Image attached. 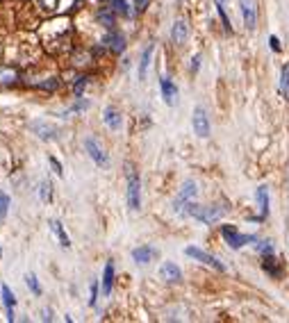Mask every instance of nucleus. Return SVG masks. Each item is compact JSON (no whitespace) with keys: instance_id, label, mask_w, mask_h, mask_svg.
Listing matches in <instances>:
<instances>
[{"instance_id":"1","label":"nucleus","mask_w":289,"mask_h":323,"mask_svg":"<svg viewBox=\"0 0 289 323\" xmlns=\"http://www.w3.org/2000/svg\"><path fill=\"white\" fill-rule=\"evenodd\" d=\"M225 212H228V210H225V207H221V205H207V207H203V205L192 203L187 216H193L196 221L205 223V226H212V223L221 221V216H223Z\"/></svg>"},{"instance_id":"2","label":"nucleus","mask_w":289,"mask_h":323,"mask_svg":"<svg viewBox=\"0 0 289 323\" xmlns=\"http://www.w3.org/2000/svg\"><path fill=\"white\" fill-rule=\"evenodd\" d=\"M196 194H198V184L193 182V180H187V182L182 184L178 198L173 200V210H176L178 214H187L192 203H193V198H196Z\"/></svg>"},{"instance_id":"3","label":"nucleus","mask_w":289,"mask_h":323,"mask_svg":"<svg viewBox=\"0 0 289 323\" xmlns=\"http://www.w3.org/2000/svg\"><path fill=\"white\" fill-rule=\"evenodd\" d=\"M221 235H223L225 243L230 248H235V250H239L241 246H246V243H251V242H257L251 235H239V230L232 226H221Z\"/></svg>"},{"instance_id":"4","label":"nucleus","mask_w":289,"mask_h":323,"mask_svg":"<svg viewBox=\"0 0 289 323\" xmlns=\"http://www.w3.org/2000/svg\"><path fill=\"white\" fill-rule=\"evenodd\" d=\"M128 207L132 212H137L141 207V182H139V175L132 168L128 173Z\"/></svg>"},{"instance_id":"5","label":"nucleus","mask_w":289,"mask_h":323,"mask_svg":"<svg viewBox=\"0 0 289 323\" xmlns=\"http://www.w3.org/2000/svg\"><path fill=\"white\" fill-rule=\"evenodd\" d=\"M185 255H189V257H193V259H196V262L205 264V266H212V269H216V271H225V264H223V262H219V259H216L214 255L205 253L203 248L187 246V248H185Z\"/></svg>"},{"instance_id":"6","label":"nucleus","mask_w":289,"mask_h":323,"mask_svg":"<svg viewBox=\"0 0 289 323\" xmlns=\"http://www.w3.org/2000/svg\"><path fill=\"white\" fill-rule=\"evenodd\" d=\"M85 151L89 153V157L96 162L98 166H107V164H109V157H107V153H105V148H102V146L98 144L94 137L85 139Z\"/></svg>"},{"instance_id":"7","label":"nucleus","mask_w":289,"mask_h":323,"mask_svg":"<svg viewBox=\"0 0 289 323\" xmlns=\"http://www.w3.org/2000/svg\"><path fill=\"white\" fill-rule=\"evenodd\" d=\"M192 123H193V132H196L200 139L209 137V119H207V112H205L203 107H196V109H193Z\"/></svg>"},{"instance_id":"8","label":"nucleus","mask_w":289,"mask_h":323,"mask_svg":"<svg viewBox=\"0 0 289 323\" xmlns=\"http://www.w3.org/2000/svg\"><path fill=\"white\" fill-rule=\"evenodd\" d=\"M30 130H32L34 135H37L39 139H43V141H55L57 139V128L50 125L48 121H32V123H30Z\"/></svg>"},{"instance_id":"9","label":"nucleus","mask_w":289,"mask_h":323,"mask_svg":"<svg viewBox=\"0 0 289 323\" xmlns=\"http://www.w3.org/2000/svg\"><path fill=\"white\" fill-rule=\"evenodd\" d=\"M239 9H241V16H244L246 27L248 30H255V25H257V2L255 0H239Z\"/></svg>"},{"instance_id":"10","label":"nucleus","mask_w":289,"mask_h":323,"mask_svg":"<svg viewBox=\"0 0 289 323\" xmlns=\"http://www.w3.org/2000/svg\"><path fill=\"white\" fill-rule=\"evenodd\" d=\"M160 89H162V98H164L166 105H176L178 102V86L173 84L171 78H162L160 80Z\"/></svg>"},{"instance_id":"11","label":"nucleus","mask_w":289,"mask_h":323,"mask_svg":"<svg viewBox=\"0 0 289 323\" xmlns=\"http://www.w3.org/2000/svg\"><path fill=\"white\" fill-rule=\"evenodd\" d=\"M255 200H257V207H260V216L267 219L269 216V210H271V196H269V187H257L255 191Z\"/></svg>"},{"instance_id":"12","label":"nucleus","mask_w":289,"mask_h":323,"mask_svg":"<svg viewBox=\"0 0 289 323\" xmlns=\"http://www.w3.org/2000/svg\"><path fill=\"white\" fill-rule=\"evenodd\" d=\"M105 43H107V48L112 50L114 55H121L125 50V37L121 32H116V30H112V32L105 37Z\"/></svg>"},{"instance_id":"13","label":"nucleus","mask_w":289,"mask_h":323,"mask_svg":"<svg viewBox=\"0 0 289 323\" xmlns=\"http://www.w3.org/2000/svg\"><path fill=\"white\" fill-rule=\"evenodd\" d=\"M187 34H189L187 21H182V18H178V21L173 23V27H171V39H173V43L182 46V43L187 41Z\"/></svg>"},{"instance_id":"14","label":"nucleus","mask_w":289,"mask_h":323,"mask_svg":"<svg viewBox=\"0 0 289 323\" xmlns=\"http://www.w3.org/2000/svg\"><path fill=\"white\" fill-rule=\"evenodd\" d=\"M102 121H105V125H107L109 130H118L121 128V112H118L116 107H105L102 109Z\"/></svg>"},{"instance_id":"15","label":"nucleus","mask_w":289,"mask_h":323,"mask_svg":"<svg viewBox=\"0 0 289 323\" xmlns=\"http://www.w3.org/2000/svg\"><path fill=\"white\" fill-rule=\"evenodd\" d=\"M160 273H162V278H164L166 282H180L182 280V271L178 269L173 262H164V264H162Z\"/></svg>"},{"instance_id":"16","label":"nucleus","mask_w":289,"mask_h":323,"mask_svg":"<svg viewBox=\"0 0 289 323\" xmlns=\"http://www.w3.org/2000/svg\"><path fill=\"white\" fill-rule=\"evenodd\" d=\"M155 255H157V250L155 248H150V246H139V248H134L132 250V259L137 264H148Z\"/></svg>"},{"instance_id":"17","label":"nucleus","mask_w":289,"mask_h":323,"mask_svg":"<svg viewBox=\"0 0 289 323\" xmlns=\"http://www.w3.org/2000/svg\"><path fill=\"white\" fill-rule=\"evenodd\" d=\"M50 232H53L55 237H57V242H59V246H62V248H71L69 235H66L64 226H62V223H59L57 219H53V221H50Z\"/></svg>"},{"instance_id":"18","label":"nucleus","mask_w":289,"mask_h":323,"mask_svg":"<svg viewBox=\"0 0 289 323\" xmlns=\"http://www.w3.org/2000/svg\"><path fill=\"white\" fill-rule=\"evenodd\" d=\"M262 269L267 271L271 278H283L285 275V271L280 269V264H278V259L273 257V255H264V262H262Z\"/></svg>"},{"instance_id":"19","label":"nucleus","mask_w":289,"mask_h":323,"mask_svg":"<svg viewBox=\"0 0 289 323\" xmlns=\"http://www.w3.org/2000/svg\"><path fill=\"white\" fill-rule=\"evenodd\" d=\"M2 305H5L7 310V321H14V305H16V298H14V294H11V289L7 285H2Z\"/></svg>"},{"instance_id":"20","label":"nucleus","mask_w":289,"mask_h":323,"mask_svg":"<svg viewBox=\"0 0 289 323\" xmlns=\"http://www.w3.org/2000/svg\"><path fill=\"white\" fill-rule=\"evenodd\" d=\"M112 285H114V262L109 259V262L105 264V273H102V294H105V296L112 294Z\"/></svg>"},{"instance_id":"21","label":"nucleus","mask_w":289,"mask_h":323,"mask_svg":"<svg viewBox=\"0 0 289 323\" xmlns=\"http://www.w3.org/2000/svg\"><path fill=\"white\" fill-rule=\"evenodd\" d=\"M153 43H148V48L144 50L141 55V62H139V80H146V73H148V66H150V57H153Z\"/></svg>"},{"instance_id":"22","label":"nucleus","mask_w":289,"mask_h":323,"mask_svg":"<svg viewBox=\"0 0 289 323\" xmlns=\"http://www.w3.org/2000/svg\"><path fill=\"white\" fill-rule=\"evenodd\" d=\"M18 80V71L11 66H0V84H14Z\"/></svg>"},{"instance_id":"23","label":"nucleus","mask_w":289,"mask_h":323,"mask_svg":"<svg viewBox=\"0 0 289 323\" xmlns=\"http://www.w3.org/2000/svg\"><path fill=\"white\" fill-rule=\"evenodd\" d=\"M280 91L285 93V98H289V62L280 71Z\"/></svg>"},{"instance_id":"24","label":"nucleus","mask_w":289,"mask_h":323,"mask_svg":"<svg viewBox=\"0 0 289 323\" xmlns=\"http://www.w3.org/2000/svg\"><path fill=\"white\" fill-rule=\"evenodd\" d=\"M109 2H112V11H114V14L130 16V9H128V2H125V0H109Z\"/></svg>"},{"instance_id":"25","label":"nucleus","mask_w":289,"mask_h":323,"mask_svg":"<svg viewBox=\"0 0 289 323\" xmlns=\"http://www.w3.org/2000/svg\"><path fill=\"white\" fill-rule=\"evenodd\" d=\"M255 248L260 250V255H273V253H276V246H273L269 239H264V242H257Z\"/></svg>"},{"instance_id":"26","label":"nucleus","mask_w":289,"mask_h":323,"mask_svg":"<svg viewBox=\"0 0 289 323\" xmlns=\"http://www.w3.org/2000/svg\"><path fill=\"white\" fill-rule=\"evenodd\" d=\"M57 86H59L57 78H48L46 82H37V89H41V91H55Z\"/></svg>"},{"instance_id":"27","label":"nucleus","mask_w":289,"mask_h":323,"mask_svg":"<svg viewBox=\"0 0 289 323\" xmlns=\"http://www.w3.org/2000/svg\"><path fill=\"white\" fill-rule=\"evenodd\" d=\"M50 182H41L39 184V196H41L43 203H50V198H53V191H50Z\"/></svg>"},{"instance_id":"28","label":"nucleus","mask_w":289,"mask_h":323,"mask_svg":"<svg viewBox=\"0 0 289 323\" xmlns=\"http://www.w3.org/2000/svg\"><path fill=\"white\" fill-rule=\"evenodd\" d=\"M216 11H219V16H221V23H223V27H225V32H232V25H230V18H228V14H225V9H223V2H219V5H216Z\"/></svg>"},{"instance_id":"29","label":"nucleus","mask_w":289,"mask_h":323,"mask_svg":"<svg viewBox=\"0 0 289 323\" xmlns=\"http://www.w3.org/2000/svg\"><path fill=\"white\" fill-rule=\"evenodd\" d=\"M25 282H27V287H30V291H32L34 296H41V287H39V282H37V275H27L25 278Z\"/></svg>"},{"instance_id":"30","label":"nucleus","mask_w":289,"mask_h":323,"mask_svg":"<svg viewBox=\"0 0 289 323\" xmlns=\"http://www.w3.org/2000/svg\"><path fill=\"white\" fill-rule=\"evenodd\" d=\"M7 210H9V196L5 191H0V219L7 216Z\"/></svg>"},{"instance_id":"31","label":"nucleus","mask_w":289,"mask_h":323,"mask_svg":"<svg viewBox=\"0 0 289 323\" xmlns=\"http://www.w3.org/2000/svg\"><path fill=\"white\" fill-rule=\"evenodd\" d=\"M98 18H100V21L105 23L107 27H114V14H109V11H100V14H98Z\"/></svg>"},{"instance_id":"32","label":"nucleus","mask_w":289,"mask_h":323,"mask_svg":"<svg viewBox=\"0 0 289 323\" xmlns=\"http://www.w3.org/2000/svg\"><path fill=\"white\" fill-rule=\"evenodd\" d=\"M87 78H78V82H75V86H73V91H75V96H82V91H85V86H87Z\"/></svg>"},{"instance_id":"33","label":"nucleus","mask_w":289,"mask_h":323,"mask_svg":"<svg viewBox=\"0 0 289 323\" xmlns=\"http://www.w3.org/2000/svg\"><path fill=\"white\" fill-rule=\"evenodd\" d=\"M96 301H98V282L94 280V282H91V298H89V305L94 307V305H96Z\"/></svg>"},{"instance_id":"34","label":"nucleus","mask_w":289,"mask_h":323,"mask_svg":"<svg viewBox=\"0 0 289 323\" xmlns=\"http://www.w3.org/2000/svg\"><path fill=\"white\" fill-rule=\"evenodd\" d=\"M132 2H134V9L137 11H146L150 5V0H132Z\"/></svg>"},{"instance_id":"35","label":"nucleus","mask_w":289,"mask_h":323,"mask_svg":"<svg viewBox=\"0 0 289 323\" xmlns=\"http://www.w3.org/2000/svg\"><path fill=\"white\" fill-rule=\"evenodd\" d=\"M48 162L50 164H53V168H55V173H57L59 178H62V175H64V168H62V164H59L57 160H55V157H48Z\"/></svg>"},{"instance_id":"36","label":"nucleus","mask_w":289,"mask_h":323,"mask_svg":"<svg viewBox=\"0 0 289 323\" xmlns=\"http://www.w3.org/2000/svg\"><path fill=\"white\" fill-rule=\"evenodd\" d=\"M39 2H41V7H43V9H50V11H53L55 7L59 5V0H39Z\"/></svg>"},{"instance_id":"37","label":"nucleus","mask_w":289,"mask_h":323,"mask_svg":"<svg viewBox=\"0 0 289 323\" xmlns=\"http://www.w3.org/2000/svg\"><path fill=\"white\" fill-rule=\"evenodd\" d=\"M85 107H89V102H87V100H80L78 105H73L71 109H66V114H71V112H80V109H85Z\"/></svg>"},{"instance_id":"38","label":"nucleus","mask_w":289,"mask_h":323,"mask_svg":"<svg viewBox=\"0 0 289 323\" xmlns=\"http://www.w3.org/2000/svg\"><path fill=\"white\" fill-rule=\"evenodd\" d=\"M269 43H271V50H273V53H280V50H283V48H280L278 37H271V39H269Z\"/></svg>"},{"instance_id":"39","label":"nucleus","mask_w":289,"mask_h":323,"mask_svg":"<svg viewBox=\"0 0 289 323\" xmlns=\"http://www.w3.org/2000/svg\"><path fill=\"white\" fill-rule=\"evenodd\" d=\"M198 62H200V57L196 55V57H193V64H192V71H198Z\"/></svg>"},{"instance_id":"40","label":"nucleus","mask_w":289,"mask_h":323,"mask_svg":"<svg viewBox=\"0 0 289 323\" xmlns=\"http://www.w3.org/2000/svg\"><path fill=\"white\" fill-rule=\"evenodd\" d=\"M50 319H53L50 317V310H43V321H50Z\"/></svg>"},{"instance_id":"41","label":"nucleus","mask_w":289,"mask_h":323,"mask_svg":"<svg viewBox=\"0 0 289 323\" xmlns=\"http://www.w3.org/2000/svg\"><path fill=\"white\" fill-rule=\"evenodd\" d=\"M219 2H223V0H219Z\"/></svg>"}]
</instances>
